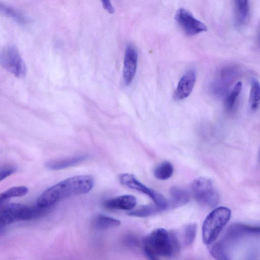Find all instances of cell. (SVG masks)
<instances>
[{
    "mask_svg": "<svg viewBox=\"0 0 260 260\" xmlns=\"http://www.w3.org/2000/svg\"><path fill=\"white\" fill-rule=\"evenodd\" d=\"M208 246L209 251L214 258L221 260L228 259L225 248L221 241L214 242Z\"/></svg>",
    "mask_w": 260,
    "mask_h": 260,
    "instance_id": "cell-25",
    "label": "cell"
},
{
    "mask_svg": "<svg viewBox=\"0 0 260 260\" xmlns=\"http://www.w3.org/2000/svg\"><path fill=\"white\" fill-rule=\"evenodd\" d=\"M196 80V73L194 70L187 71L181 77L174 92V98L182 100L186 98L191 93Z\"/></svg>",
    "mask_w": 260,
    "mask_h": 260,
    "instance_id": "cell-11",
    "label": "cell"
},
{
    "mask_svg": "<svg viewBox=\"0 0 260 260\" xmlns=\"http://www.w3.org/2000/svg\"><path fill=\"white\" fill-rule=\"evenodd\" d=\"M121 184L131 189L137 190L150 197L154 204L165 210L169 205L167 199L159 192L148 188L140 182L133 174H122L119 177Z\"/></svg>",
    "mask_w": 260,
    "mask_h": 260,
    "instance_id": "cell-7",
    "label": "cell"
},
{
    "mask_svg": "<svg viewBox=\"0 0 260 260\" xmlns=\"http://www.w3.org/2000/svg\"><path fill=\"white\" fill-rule=\"evenodd\" d=\"M0 10L4 15L13 19L17 23L24 24L27 22L25 17L15 9L4 4H1Z\"/></svg>",
    "mask_w": 260,
    "mask_h": 260,
    "instance_id": "cell-23",
    "label": "cell"
},
{
    "mask_svg": "<svg viewBox=\"0 0 260 260\" xmlns=\"http://www.w3.org/2000/svg\"><path fill=\"white\" fill-rule=\"evenodd\" d=\"M260 104V83L255 79L251 82V88L249 95V105L252 110L257 109Z\"/></svg>",
    "mask_w": 260,
    "mask_h": 260,
    "instance_id": "cell-22",
    "label": "cell"
},
{
    "mask_svg": "<svg viewBox=\"0 0 260 260\" xmlns=\"http://www.w3.org/2000/svg\"><path fill=\"white\" fill-rule=\"evenodd\" d=\"M0 61L3 68L15 77L22 78L25 76L26 66L15 46L8 45L3 49Z\"/></svg>",
    "mask_w": 260,
    "mask_h": 260,
    "instance_id": "cell-6",
    "label": "cell"
},
{
    "mask_svg": "<svg viewBox=\"0 0 260 260\" xmlns=\"http://www.w3.org/2000/svg\"><path fill=\"white\" fill-rule=\"evenodd\" d=\"M164 210L156 204H148L139 206L130 211L127 214L131 216L146 217Z\"/></svg>",
    "mask_w": 260,
    "mask_h": 260,
    "instance_id": "cell-18",
    "label": "cell"
},
{
    "mask_svg": "<svg viewBox=\"0 0 260 260\" xmlns=\"http://www.w3.org/2000/svg\"><path fill=\"white\" fill-rule=\"evenodd\" d=\"M104 9L109 13L112 14L114 12V8L113 7L110 0H101Z\"/></svg>",
    "mask_w": 260,
    "mask_h": 260,
    "instance_id": "cell-27",
    "label": "cell"
},
{
    "mask_svg": "<svg viewBox=\"0 0 260 260\" xmlns=\"http://www.w3.org/2000/svg\"><path fill=\"white\" fill-rule=\"evenodd\" d=\"M137 203L136 198L130 194H124L106 201L104 206L110 209L129 210L134 208Z\"/></svg>",
    "mask_w": 260,
    "mask_h": 260,
    "instance_id": "cell-14",
    "label": "cell"
},
{
    "mask_svg": "<svg viewBox=\"0 0 260 260\" xmlns=\"http://www.w3.org/2000/svg\"><path fill=\"white\" fill-rule=\"evenodd\" d=\"M174 168L171 162L165 161L161 162L155 168L154 175L158 179L165 180L169 179L173 175Z\"/></svg>",
    "mask_w": 260,
    "mask_h": 260,
    "instance_id": "cell-20",
    "label": "cell"
},
{
    "mask_svg": "<svg viewBox=\"0 0 260 260\" xmlns=\"http://www.w3.org/2000/svg\"><path fill=\"white\" fill-rule=\"evenodd\" d=\"M170 205L172 208L179 207L187 204L189 201L188 192L183 188L173 186L170 190Z\"/></svg>",
    "mask_w": 260,
    "mask_h": 260,
    "instance_id": "cell-16",
    "label": "cell"
},
{
    "mask_svg": "<svg viewBox=\"0 0 260 260\" xmlns=\"http://www.w3.org/2000/svg\"><path fill=\"white\" fill-rule=\"evenodd\" d=\"M239 69L233 65L223 67L218 73L213 83V91L219 96L228 93V90L238 76Z\"/></svg>",
    "mask_w": 260,
    "mask_h": 260,
    "instance_id": "cell-9",
    "label": "cell"
},
{
    "mask_svg": "<svg viewBox=\"0 0 260 260\" xmlns=\"http://www.w3.org/2000/svg\"><path fill=\"white\" fill-rule=\"evenodd\" d=\"M28 191L27 187L25 186H15L9 188L1 194L0 203L11 198L24 196Z\"/></svg>",
    "mask_w": 260,
    "mask_h": 260,
    "instance_id": "cell-24",
    "label": "cell"
},
{
    "mask_svg": "<svg viewBox=\"0 0 260 260\" xmlns=\"http://www.w3.org/2000/svg\"><path fill=\"white\" fill-rule=\"evenodd\" d=\"M192 194L200 205L209 208L215 207L219 201V196L212 182L204 177L198 178L191 185Z\"/></svg>",
    "mask_w": 260,
    "mask_h": 260,
    "instance_id": "cell-5",
    "label": "cell"
},
{
    "mask_svg": "<svg viewBox=\"0 0 260 260\" xmlns=\"http://www.w3.org/2000/svg\"><path fill=\"white\" fill-rule=\"evenodd\" d=\"M49 208L37 204L33 206L11 203L1 208L0 229L19 220H31L45 215Z\"/></svg>",
    "mask_w": 260,
    "mask_h": 260,
    "instance_id": "cell-3",
    "label": "cell"
},
{
    "mask_svg": "<svg viewBox=\"0 0 260 260\" xmlns=\"http://www.w3.org/2000/svg\"><path fill=\"white\" fill-rule=\"evenodd\" d=\"M138 52L136 48L132 44H128L125 49L122 78L124 83L129 85L136 74L138 64Z\"/></svg>",
    "mask_w": 260,
    "mask_h": 260,
    "instance_id": "cell-10",
    "label": "cell"
},
{
    "mask_svg": "<svg viewBox=\"0 0 260 260\" xmlns=\"http://www.w3.org/2000/svg\"><path fill=\"white\" fill-rule=\"evenodd\" d=\"M256 40L257 44L260 46V21L258 26Z\"/></svg>",
    "mask_w": 260,
    "mask_h": 260,
    "instance_id": "cell-28",
    "label": "cell"
},
{
    "mask_svg": "<svg viewBox=\"0 0 260 260\" xmlns=\"http://www.w3.org/2000/svg\"><path fill=\"white\" fill-rule=\"evenodd\" d=\"M175 19L187 36H194L208 30L204 23L196 19L190 12L184 9L180 8L176 11Z\"/></svg>",
    "mask_w": 260,
    "mask_h": 260,
    "instance_id": "cell-8",
    "label": "cell"
},
{
    "mask_svg": "<svg viewBox=\"0 0 260 260\" xmlns=\"http://www.w3.org/2000/svg\"><path fill=\"white\" fill-rule=\"evenodd\" d=\"M197 225L196 223H189L184 226L181 233V238L183 245L189 246L193 243L197 234Z\"/></svg>",
    "mask_w": 260,
    "mask_h": 260,
    "instance_id": "cell-21",
    "label": "cell"
},
{
    "mask_svg": "<svg viewBox=\"0 0 260 260\" xmlns=\"http://www.w3.org/2000/svg\"><path fill=\"white\" fill-rule=\"evenodd\" d=\"M142 245L144 254L149 259H159L176 256L181 244L176 233L158 228L144 238Z\"/></svg>",
    "mask_w": 260,
    "mask_h": 260,
    "instance_id": "cell-2",
    "label": "cell"
},
{
    "mask_svg": "<svg viewBox=\"0 0 260 260\" xmlns=\"http://www.w3.org/2000/svg\"><path fill=\"white\" fill-rule=\"evenodd\" d=\"M249 235H260V227L242 223L234 224L228 229L226 237L228 239H235Z\"/></svg>",
    "mask_w": 260,
    "mask_h": 260,
    "instance_id": "cell-15",
    "label": "cell"
},
{
    "mask_svg": "<svg viewBox=\"0 0 260 260\" xmlns=\"http://www.w3.org/2000/svg\"><path fill=\"white\" fill-rule=\"evenodd\" d=\"M16 170V168L12 166L1 167L0 170V180L2 181L7 177L13 174Z\"/></svg>",
    "mask_w": 260,
    "mask_h": 260,
    "instance_id": "cell-26",
    "label": "cell"
},
{
    "mask_svg": "<svg viewBox=\"0 0 260 260\" xmlns=\"http://www.w3.org/2000/svg\"><path fill=\"white\" fill-rule=\"evenodd\" d=\"M231 216V210L222 206L215 208L207 216L202 226V239L204 244L208 245L215 241Z\"/></svg>",
    "mask_w": 260,
    "mask_h": 260,
    "instance_id": "cell-4",
    "label": "cell"
},
{
    "mask_svg": "<svg viewBox=\"0 0 260 260\" xmlns=\"http://www.w3.org/2000/svg\"><path fill=\"white\" fill-rule=\"evenodd\" d=\"M89 157L88 155H79L64 158L49 160L45 167L51 170H59L68 168L82 163Z\"/></svg>",
    "mask_w": 260,
    "mask_h": 260,
    "instance_id": "cell-13",
    "label": "cell"
},
{
    "mask_svg": "<svg viewBox=\"0 0 260 260\" xmlns=\"http://www.w3.org/2000/svg\"><path fill=\"white\" fill-rule=\"evenodd\" d=\"M234 22L236 26L241 28L246 26L250 19L249 0H233Z\"/></svg>",
    "mask_w": 260,
    "mask_h": 260,
    "instance_id": "cell-12",
    "label": "cell"
},
{
    "mask_svg": "<svg viewBox=\"0 0 260 260\" xmlns=\"http://www.w3.org/2000/svg\"><path fill=\"white\" fill-rule=\"evenodd\" d=\"M93 185L94 180L90 175H79L68 178L45 190L38 198L37 204L50 208L69 197L88 192Z\"/></svg>",
    "mask_w": 260,
    "mask_h": 260,
    "instance_id": "cell-1",
    "label": "cell"
},
{
    "mask_svg": "<svg viewBox=\"0 0 260 260\" xmlns=\"http://www.w3.org/2000/svg\"><path fill=\"white\" fill-rule=\"evenodd\" d=\"M92 224L99 230H106L115 228L120 224V221L115 218L103 214H98L93 218Z\"/></svg>",
    "mask_w": 260,
    "mask_h": 260,
    "instance_id": "cell-17",
    "label": "cell"
},
{
    "mask_svg": "<svg viewBox=\"0 0 260 260\" xmlns=\"http://www.w3.org/2000/svg\"><path fill=\"white\" fill-rule=\"evenodd\" d=\"M242 90V82H238L232 90L228 92L224 100V108L228 112H232L235 109L237 99Z\"/></svg>",
    "mask_w": 260,
    "mask_h": 260,
    "instance_id": "cell-19",
    "label": "cell"
}]
</instances>
